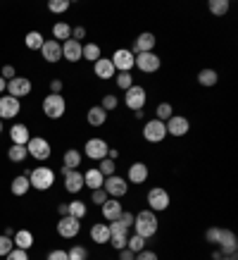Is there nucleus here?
<instances>
[{
    "mask_svg": "<svg viewBox=\"0 0 238 260\" xmlns=\"http://www.w3.org/2000/svg\"><path fill=\"white\" fill-rule=\"evenodd\" d=\"M134 229H136V234L138 237H143L145 241L148 239H152L155 234H157V229H160V220H157V215L152 213V210H141V213H136L134 215Z\"/></svg>",
    "mask_w": 238,
    "mask_h": 260,
    "instance_id": "f257e3e1",
    "label": "nucleus"
},
{
    "mask_svg": "<svg viewBox=\"0 0 238 260\" xmlns=\"http://www.w3.org/2000/svg\"><path fill=\"white\" fill-rule=\"evenodd\" d=\"M26 177H29L31 189H36V191H48L53 184H55V172H53V167H46V165L31 170Z\"/></svg>",
    "mask_w": 238,
    "mask_h": 260,
    "instance_id": "f03ea898",
    "label": "nucleus"
},
{
    "mask_svg": "<svg viewBox=\"0 0 238 260\" xmlns=\"http://www.w3.org/2000/svg\"><path fill=\"white\" fill-rule=\"evenodd\" d=\"M41 108H43V115L48 119H60L67 112V101L62 98V93H48L41 103Z\"/></svg>",
    "mask_w": 238,
    "mask_h": 260,
    "instance_id": "7ed1b4c3",
    "label": "nucleus"
},
{
    "mask_svg": "<svg viewBox=\"0 0 238 260\" xmlns=\"http://www.w3.org/2000/svg\"><path fill=\"white\" fill-rule=\"evenodd\" d=\"M169 203H172V196H169V191L167 189H162V186H152V189L148 191V210H152V213H162V210L169 208Z\"/></svg>",
    "mask_w": 238,
    "mask_h": 260,
    "instance_id": "20e7f679",
    "label": "nucleus"
},
{
    "mask_svg": "<svg viewBox=\"0 0 238 260\" xmlns=\"http://www.w3.org/2000/svg\"><path fill=\"white\" fill-rule=\"evenodd\" d=\"M103 189L110 198H117L119 201L122 196H127L129 193V181L124 179V177H119V174H112V177H105Z\"/></svg>",
    "mask_w": 238,
    "mask_h": 260,
    "instance_id": "39448f33",
    "label": "nucleus"
},
{
    "mask_svg": "<svg viewBox=\"0 0 238 260\" xmlns=\"http://www.w3.org/2000/svg\"><path fill=\"white\" fill-rule=\"evenodd\" d=\"M143 139L148 143H162L167 139V126L160 119H148L143 124Z\"/></svg>",
    "mask_w": 238,
    "mask_h": 260,
    "instance_id": "423d86ee",
    "label": "nucleus"
},
{
    "mask_svg": "<svg viewBox=\"0 0 238 260\" xmlns=\"http://www.w3.org/2000/svg\"><path fill=\"white\" fill-rule=\"evenodd\" d=\"M110 62L114 64L117 74H122V72H131L134 70V62H136V55L129 50V48H117V50L112 53Z\"/></svg>",
    "mask_w": 238,
    "mask_h": 260,
    "instance_id": "0eeeda50",
    "label": "nucleus"
},
{
    "mask_svg": "<svg viewBox=\"0 0 238 260\" xmlns=\"http://www.w3.org/2000/svg\"><path fill=\"white\" fill-rule=\"evenodd\" d=\"M84 153H86L91 160H105L107 158V153H110V146H107V141L105 139H100V136H93V139H88L86 146H84Z\"/></svg>",
    "mask_w": 238,
    "mask_h": 260,
    "instance_id": "6e6552de",
    "label": "nucleus"
},
{
    "mask_svg": "<svg viewBox=\"0 0 238 260\" xmlns=\"http://www.w3.org/2000/svg\"><path fill=\"white\" fill-rule=\"evenodd\" d=\"M26 153L36 160H48L50 153H53V148H50L48 139H43V136H31L29 143H26Z\"/></svg>",
    "mask_w": 238,
    "mask_h": 260,
    "instance_id": "1a4fd4ad",
    "label": "nucleus"
},
{
    "mask_svg": "<svg viewBox=\"0 0 238 260\" xmlns=\"http://www.w3.org/2000/svg\"><path fill=\"white\" fill-rule=\"evenodd\" d=\"M145 101H148V93H145V88L138 86V84H134V86L129 88V91H124V103H127L129 110H143L145 108Z\"/></svg>",
    "mask_w": 238,
    "mask_h": 260,
    "instance_id": "9d476101",
    "label": "nucleus"
},
{
    "mask_svg": "<svg viewBox=\"0 0 238 260\" xmlns=\"http://www.w3.org/2000/svg\"><path fill=\"white\" fill-rule=\"evenodd\" d=\"M167 126V134L174 136V139H181V136H186L190 132V122L188 117H183V115H172V117L165 122Z\"/></svg>",
    "mask_w": 238,
    "mask_h": 260,
    "instance_id": "9b49d317",
    "label": "nucleus"
},
{
    "mask_svg": "<svg viewBox=\"0 0 238 260\" xmlns=\"http://www.w3.org/2000/svg\"><path fill=\"white\" fill-rule=\"evenodd\" d=\"M79 232H81V220H76V217L64 215V217H60V220H57V234H60L62 239L79 237Z\"/></svg>",
    "mask_w": 238,
    "mask_h": 260,
    "instance_id": "f8f14e48",
    "label": "nucleus"
},
{
    "mask_svg": "<svg viewBox=\"0 0 238 260\" xmlns=\"http://www.w3.org/2000/svg\"><path fill=\"white\" fill-rule=\"evenodd\" d=\"M160 64H162V60H160V55H155V53H138L134 67H138L143 74H155V72L160 70Z\"/></svg>",
    "mask_w": 238,
    "mask_h": 260,
    "instance_id": "ddd939ff",
    "label": "nucleus"
},
{
    "mask_svg": "<svg viewBox=\"0 0 238 260\" xmlns=\"http://www.w3.org/2000/svg\"><path fill=\"white\" fill-rule=\"evenodd\" d=\"M217 251L222 253V255H236V251H238V239H236V234H233L231 229H222L219 241H217Z\"/></svg>",
    "mask_w": 238,
    "mask_h": 260,
    "instance_id": "4468645a",
    "label": "nucleus"
},
{
    "mask_svg": "<svg viewBox=\"0 0 238 260\" xmlns=\"http://www.w3.org/2000/svg\"><path fill=\"white\" fill-rule=\"evenodd\" d=\"M31 93V81L26 79V77H15L12 81H8V95L12 98H24V95Z\"/></svg>",
    "mask_w": 238,
    "mask_h": 260,
    "instance_id": "2eb2a0df",
    "label": "nucleus"
},
{
    "mask_svg": "<svg viewBox=\"0 0 238 260\" xmlns=\"http://www.w3.org/2000/svg\"><path fill=\"white\" fill-rule=\"evenodd\" d=\"M22 110V105L12 95H0V119H15Z\"/></svg>",
    "mask_w": 238,
    "mask_h": 260,
    "instance_id": "dca6fc26",
    "label": "nucleus"
},
{
    "mask_svg": "<svg viewBox=\"0 0 238 260\" xmlns=\"http://www.w3.org/2000/svg\"><path fill=\"white\" fill-rule=\"evenodd\" d=\"M41 55H43V60L50 64H55L62 60V43H57V41H46L43 43V48H41Z\"/></svg>",
    "mask_w": 238,
    "mask_h": 260,
    "instance_id": "f3484780",
    "label": "nucleus"
},
{
    "mask_svg": "<svg viewBox=\"0 0 238 260\" xmlns=\"http://www.w3.org/2000/svg\"><path fill=\"white\" fill-rule=\"evenodd\" d=\"M62 174H64V191L79 193L84 189V174L79 170H62Z\"/></svg>",
    "mask_w": 238,
    "mask_h": 260,
    "instance_id": "a211bd4d",
    "label": "nucleus"
},
{
    "mask_svg": "<svg viewBox=\"0 0 238 260\" xmlns=\"http://www.w3.org/2000/svg\"><path fill=\"white\" fill-rule=\"evenodd\" d=\"M155 43H157V39H155V34L150 31H143L136 36L134 41V55H138V53H152V48H155Z\"/></svg>",
    "mask_w": 238,
    "mask_h": 260,
    "instance_id": "6ab92c4d",
    "label": "nucleus"
},
{
    "mask_svg": "<svg viewBox=\"0 0 238 260\" xmlns=\"http://www.w3.org/2000/svg\"><path fill=\"white\" fill-rule=\"evenodd\" d=\"M93 72H95V77L98 79H114V74H117V70H114V64L110 62V57H100L98 62H93Z\"/></svg>",
    "mask_w": 238,
    "mask_h": 260,
    "instance_id": "aec40b11",
    "label": "nucleus"
},
{
    "mask_svg": "<svg viewBox=\"0 0 238 260\" xmlns=\"http://www.w3.org/2000/svg\"><path fill=\"white\" fill-rule=\"evenodd\" d=\"M81 50H84V43H79V41H64L62 43V57L67 60V62H79L81 60Z\"/></svg>",
    "mask_w": 238,
    "mask_h": 260,
    "instance_id": "412c9836",
    "label": "nucleus"
},
{
    "mask_svg": "<svg viewBox=\"0 0 238 260\" xmlns=\"http://www.w3.org/2000/svg\"><path fill=\"white\" fill-rule=\"evenodd\" d=\"M100 213H103V217L107 222H114L119 215L124 213V208H122V203H119L117 198H107V201L100 205Z\"/></svg>",
    "mask_w": 238,
    "mask_h": 260,
    "instance_id": "4be33fe9",
    "label": "nucleus"
},
{
    "mask_svg": "<svg viewBox=\"0 0 238 260\" xmlns=\"http://www.w3.org/2000/svg\"><path fill=\"white\" fill-rule=\"evenodd\" d=\"M148 174H150V170H148L145 162H134V165H129L127 181H131V184H143V181H148Z\"/></svg>",
    "mask_w": 238,
    "mask_h": 260,
    "instance_id": "5701e85b",
    "label": "nucleus"
},
{
    "mask_svg": "<svg viewBox=\"0 0 238 260\" xmlns=\"http://www.w3.org/2000/svg\"><path fill=\"white\" fill-rule=\"evenodd\" d=\"M10 139H12V143H15V146H26V143H29V139H31V134H29V126H26V124L10 126Z\"/></svg>",
    "mask_w": 238,
    "mask_h": 260,
    "instance_id": "b1692460",
    "label": "nucleus"
},
{
    "mask_svg": "<svg viewBox=\"0 0 238 260\" xmlns=\"http://www.w3.org/2000/svg\"><path fill=\"white\" fill-rule=\"evenodd\" d=\"M91 239H93L98 246H103L110 241V227L105 224V222H95L93 227H91Z\"/></svg>",
    "mask_w": 238,
    "mask_h": 260,
    "instance_id": "393cba45",
    "label": "nucleus"
},
{
    "mask_svg": "<svg viewBox=\"0 0 238 260\" xmlns=\"http://www.w3.org/2000/svg\"><path fill=\"white\" fill-rule=\"evenodd\" d=\"M103 181H105V177L100 174V170H98V167H91V170L84 174V186H88L91 191L103 189Z\"/></svg>",
    "mask_w": 238,
    "mask_h": 260,
    "instance_id": "a878e982",
    "label": "nucleus"
},
{
    "mask_svg": "<svg viewBox=\"0 0 238 260\" xmlns=\"http://www.w3.org/2000/svg\"><path fill=\"white\" fill-rule=\"evenodd\" d=\"M15 248H22V251H29L33 246V234L29 232V229H19V232H15Z\"/></svg>",
    "mask_w": 238,
    "mask_h": 260,
    "instance_id": "bb28decb",
    "label": "nucleus"
},
{
    "mask_svg": "<svg viewBox=\"0 0 238 260\" xmlns=\"http://www.w3.org/2000/svg\"><path fill=\"white\" fill-rule=\"evenodd\" d=\"M86 122L91 126H103L105 122H107V112H105L100 105H93V108L88 110V115H86Z\"/></svg>",
    "mask_w": 238,
    "mask_h": 260,
    "instance_id": "cd10ccee",
    "label": "nucleus"
},
{
    "mask_svg": "<svg viewBox=\"0 0 238 260\" xmlns=\"http://www.w3.org/2000/svg\"><path fill=\"white\" fill-rule=\"evenodd\" d=\"M79 165H81V150H76V148L64 150V155H62V170H76Z\"/></svg>",
    "mask_w": 238,
    "mask_h": 260,
    "instance_id": "c85d7f7f",
    "label": "nucleus"
},
{
    "mask_svg": "<svg viewBox=\"0 0 238 260\" xmlns=\"http://www.w3.org/2000/svg\"><path fill=\"white\" fill-rule=\"evenodd\" d=\"M10 189H12V193H15V196H26V193H29V189H31L29 177H26V174H19V177H15Z\"/></svg>",
    "mask_w": 238,
    "mask_h": 260,
    "instance_id": "c756f323",
    "label": "nucleus"
},
{
    "mask_svg": "<svg viewBox=\"0 0 238 260\" xmlns=\"http://www.w3.org/2000/svg\"><path fill=\"white\" fill-rule=\"evenodd\" d=\"M71 39V26L67 22H57V24H53V41H69Z\"/></svg>",
    "mask_w": 238,
    "mask_h": 260,
    "instance_id": "7c9ffc66",
    "label": "nucleus"
},
{
    "mask_svg": "<svg viewBox=\"0 0 238 260\" xmlns=\"http://www.w3.org/2000/svg\"><path fill=\"white\" fill-rule=\"evenodd\" d=\"M86 213H88V205L84 203V201H71V203H67V215H69V217L84 220Z\"/></svg>",
    "mask_w": 238,
    "mask_h": 260,
    "instance_id": "2f4dec72",
    "label": "nucleus"
},
{
    "mask_svg": "<svg viewBox=\"0 0 238 260\" xmlns=\"http://www.w3.org/2000/svg\"><path fill=\"white\" fill-rule=\"evenodd\" d=\"M100 57H103V53H100V46H98V43H86V46H84V50H81V60L98 62Z\"/></svg>",
    "mask_w": 238,
    "mask_h": 260,
    "instance_id": "473e14b6",
    "label": "nucleus"
},
{
    "mask_svg": "<svg viewBox=\"0 0 238 260\" xmlns=\"http://www.w3.org/2000/svg\"><path fill=\"white\" fill-rule=\"evenodd\" d=\"M217 81H219V74H217L214 70H210V67H207V70H200V72H198V84H200V86L210 88V86H214Z\"/></svg>",
    "mask_w": 238,
    "mask_h": 260,
    "instance_id": "72a5a7b5",
    "label": "nucleus"
},
{
    "mask_svg": "<svg viewBox=\"0 0 238 260\" xmlns=\"http://www.w3.org/2000/svg\"><path fill=\"white\" fill-rule=\"evenodd\" d=\"M207 10H210L214 17H224L229 12V0H210V3H207Z\"/></svg>",
    "mask_w": 238,
    "mask_h": 260,
    "instance_id": "f704fd0d",
    "label": "nucleus"
},
{
    "mask_svg": "<svg viewBox=\"0 0 238 260\" xmlns=\"http://www.w3.org/2000/svg\"><path fill=\"white\" fill-rule=\"evenodd\" d=\"M24 43H26V48H29V50H41V48H43V43H46V39L41 36V31H29V34H26V39H24Z\"/></svg>",
    "mask_w": 238,
    "mask_h": 260,
    "instance_id": "c9c22d12",
    "label": "nucleus"
},
{
    "mask_svg": "<svg viewBox=\"0 0 238 260\" xmlns=\"http://www.w3.org/2000/svg\"><path fill=\"white\" fill-rule=\"evenodd\" d=\"M8 158L12 160V162H24V160L29 158V153H26V146H10V150H8Z\"/></svg>",
    "mask_w": 238,
    "mask_h": 260,
    "instance_id": "e433bc0d",
    "label": "nucleus"
},
{
    "mask_svg": "<svg viewBox=\"0 0 238 260\" xmlns=\"http://www.w3.org/2000/svg\"><path fill=\"white\" fill-rule=\"evenodd\" d=\"M114 81H117V88H122V91H129V88L134 86V74H131V72L114 74Z\"/></svg>",
    "mask_w": 238,
    "mask_h": 260,
    "instance_id": "4c0bfd02",
    "label": "nucleus"
},
{
    "mask_svg": "<svg viewBox=\"0 0 238 260\" xmlns=\"http://www.w3.org/2000/svg\"><path fill=\"white\" fill-rule=\"evenodd\" d=\"M174 115V108H172V103H160L157 108H155V119L160 122H167V119Z\"/></svg>",
    "mask_w": 238,
    "mask_h": 260,
    "instance_id": "58836bf2",
    "label": "nucleus"
},
{
    "mask_svg": "<svg viewBox=\"0 0 238 260\" xmlns=\"http://www.w3.org/2000/svg\"><path fill=\"white\" fill-rule=\"evenodd\" d=\"M107 244L112 246V248H117V251H124L129 244V234H110V241Z\"/></svg>",
    "mask_w": 238,
    "mask_h": 260,
    "instance_id": "ea45409f",
    "label": "nucleus"
},
{
    "mask_svg": "<svg viewBox=\"0 0 238 260\" xmlns=\"http://www.w3.org/2000/svg\"><path fill=\"white\" fill-rule=\"evenodd\" d=\"M48 10L53 12V15H62L69 10V0H50L48 3Z\"/></svg>",
    "mask_w": 238,
    "mask_h": 260,
    "instance_id": "a19ab883",
    "label": "nucleus"
},
{
    "mask_svg": "<svg viewBox=\"0 0 238 260\" xmlns=\"http://www.w3.org/2000/svg\"><path fill=\"white\" fill-rule=\"evenodd\" d=\"M67 258L69 260H88L86 246H71L69 251H67Z\"/></svg>",
    "mask_w": 238,
    "mask_h": 260,
    "instance_id": "79ce46f5",
    "label": "nucleus"
},
{
    "mask_svg": "<svg viewBox=\"0 0 238 260\" xmlns=\"http://www.w3.org/2000/svg\"><path fill=\"white\" fill-rule=\"evenodd\" d=\"M127 248L131 253H141L143 248H145V239L143 237H138V234H134V237H129V244H127Z\"/></svg>",
    "mask_w": 238,
    "mask_h": 260,
    "instance_id": "37998d69",
    "label": "nucleus"
},
{
    "mask_svg": "<svg viewBox=\"0 0 238 260\" xmlns=\"http://www.w3.org/2000/svg\"><path fill=\"white\" fill-rule=\"evenodd\" d=\"M117 105H119V98L114 93H107L103 95V103H100V108H103L105 112H112V110H117Z\"/></svg>",
    "mask_w": 238,
    "mask_h": 260,
    "instance_id": "c03bdc74",
    "label": "nucleus"
},
{
    "mask_svg": "<svg viewBox=\"0 0 238 260\" xmlns=\"http://www.w3.org/2000/svg\"><path fill=\"white\" fill-rule=\"evenodd\" d=\"M98 170H100V174H103V177H112V174H114V170H117V162H114V160H110V158H105V160H100Z\"/></svg>",
    "mask_w": 238,
    "mask_h": 260,
    "instance_id": "a18cd8bd",
    "label": "nucleus"
},
{
    "mask_svg": "<svg viewBox=\"0 0 238 260\" xmlns=\"http://www.w3.org/2000/svg\"><path fill=\"white\" fill-rule=\"evenodd\" d=\"M219 234H222V227H210L205 232V241L210 246H217V241H219Z\"/></svg>",
    "mask_w": 238,
    "mask_h": 260,
    "instance_id": "49530a36",
    "label": "nucleus"
},
{
    "mask_svg": "<svg viewBox=\"0 0 238 260\" xmlns=\"http://www.w3.org/2000/svg\"><path fill=\"white\" fill-rule=\"evenodd\" d=\"M12 248H15V241H12L10 237H5V234H3V237H0V255L5 258V255H8V253L12 251Z\"/></svg>",
    "mask_w": 238,
    "mask_h": 260,
    "instance_id": "de8ad7c7",
    "label": "nucleus"
},
{
    "mask_svg": "<svg viewBox=\"0 0 238 260\" xmlns=\"http://www.w3.org/2000/svg\"><path fill=\"white\" fill-rule=\"evenodd\" d=\"M107 193H105V189H95V191H91V203H95V205H103L105 201H107Z\"/></svg>",
    "mask_w": 238,
    "mask_h": 260,
    "instance_id": "09e8293b",
    "label": "nucleus"
},
{
    "mask_svg": "<svg viewBox=\"0 0 238 260\" xmlns=\"http://www.w3.org/2000/svg\"><path fill=\"white\" fill-rule=\"evenodd\" d=\"M114 222H119V224H122V227L124 229H129V227H134V213H127V210H124V213L119 215L117 220Z\"/></svg>",
    "mask_w": 238,
    "mask_h": 260,
    "instance_id": "8fccbe9b",
    "label": "nucleus"
},
{
    "mask_svg": "<svg viewBox=\"0 0 238 260\" xmlns=\"http://www.w3.org/2000/svg\"><path fill=\"white\" fill-rule=\"evenodd\" d=\"M5 260H29V255H26V251H22V248H12V251L5 255Z\"/></svg>",
    "mask_w": 238,
    "mask_h": 260,
    "instance_id": "3c124183",
    "label": "nucleus"
},
{
    "mask_svg": "<svg viewBox=\"0 0 238 260\" xmlns=\"http://www.w3.org/2000/svg\"><path fill=\"white\" fill-rule=\"evenodd\" d=\"M0 77H3L5 81H12L17 77V70L12 67V64H5V67H3V72H0Z\"/></svg>",
    "mask_w": 238,
    "mask_h": 260,
    "instance_id": "603ef678",
    "label": "nucleus"
},
{
    "mask_svg": "<svg viewBox=\"0 0 238 260\" xmlns=\"http://www.w3.org/2000/svg\"><path fill=\"white\" fill-rule=\"evenodd\" d=\"M136 260H160L157 253L155 251H148V248H143L141 253H136Z\"/></svg>",
    "mask_w": 238,
    "mask_h": 260,
    "instance_id": "864d4df0",
    "label": "nucleus"
},
{
    "mask_svg": "<svg viewBox=\"0 0 238 260\" xmlns=\"http://www.w3.org/2000/svg\"><path fill=\"white\" fill-rule=\"evenodd\" d=\"M48 260H69V258H67V251H62V248H55V251L48 253Z\"/></svg>",
    "mask_w": 238,
    "mask_h": 260,
    "instance_id": "5fc2aeb1",
    "label": "nucleus"
},
{
    "mask_svg": "<svg viewBox=\"0 0 238 260\" xmlns=\"http://www.w3.org/2000/svg\"><path fill=\"white\" fill-rule=\"evenodd\" d=\"M107 227H110V234H129V229H124L119 222H110Z\"/></svg>",
    "mask_w": 238,
    "mask_h": 260,
    "instance_id": "6e6d98bb",
    "label": "nucleus"
},
{
    "mask_svg": "<svg viewBox=\"0 0 238 260\" xmlns=\"http://www.w3.org/2000/svg\"><path fill=\"white\" fill-rule=\"evenodd\" d=\"M84 36H86V29H84V26H74V29H71V39H74V41H79V43H81V39H84Z\"/></svg>",
    "mask_w": 238,
    "mask_h": 260,
    "instance_id": "4d7b16f0",
    "label": "nucleus"
},
{
    "mask_svg": "<svg viewBox=\"0 0 238 260\" xmlns=\"http://www.w3.org/2000/svg\"><path fill=\"white\" fill-rule=\"evenodd\" d=\"M62 91V79H53L50 81V93H60Z\"/></svg>",
    "mask_w": 238,
    "mask_h": 260,
    "instance_id": "13d9d810",
    "label": "nucleus"
},
{
    "mask_svg": "<svg viewBox=\"0 0 238 260\" xmlns=\"http://www.w3.org/2000/svg\"><path fill=\"white\" fill-rule=\"evenodd\" d=\"M119 260H136V253H131L129 248H124V251H119Z\"/></svg>",
    "mask_w": 238,
    "mask_h": 260,
    "instance_id": "bf43d9fd",
    "label": "nucleus"
},
{
    "mask_svg": "<svg viewBox=\"0 0 238 260\" xmlns=\"http://www.w3.org/2000/svg\"><path fill=\"white\" fill-rule=\"evenodd\" d=\"M107 158H110V160H117V158H119V150H117V148H110Z\"/></svg>",
    "mask_w": 238,
    "mask_h": 260,
    "instance_id": "052dcab7",
    "label": "nucleus"
},
{
    "mask_svg": "<svg viewBox=\"0 0 238 260\" xmlns=\"http://www.w3.org/2000/svg\"><path fill=\"white\" fill-rule=\"evenodd\" d=\"M57 213L64 217V215H67V203H60V205H57Z\"/></svg>",
    "mask_w": 238,
    "mask_h": 260,
    "instance_id": "680f3d73",
    "label": "nucleus"
},
{
    "mask_svg": "<svg viewBox=\"0 0 238 260\" xmlns=\"http://www.w3.org/2000/svg\"><path fill=\"white\" fill-rule=\"evenodd\" d=\"M3 91H8V81L0 77V93H3Z\"/></svg>",
    "mask_w": 238,
    "mask_h": 260,
    "instance_id": "e2e57ef3",
    "label": "nucleus"
},
{
    "mask_svg": "<svg viewBox=\"0 0 238 260\" xmlns=\"http://www.w3.org/2000/svg\"><path fill=\"white\" fill-rule=\"evenodd\" d=\"M222 260H238L236 255H222Z\"/></svg>",
    "mask_w": 238,
    "mask_h": 260,
    "instance_id": "0e129e2a",
    "label": "nucleus"
},
{
    "mask_svg": "<svg viewBox=\"0 0 238 260\" xmlns=\"http://www.w3.org/2000/svg\"><path fill=\"white\" fill-rule=\"evenodd\" d=\"M0 134H3V119H0Z\"/></svg>",
    "mask_w": 238,
    "mask_h": 260,
    "instance_id": "69168bd1",
    "label": "nucleus"
}]
</instances>
